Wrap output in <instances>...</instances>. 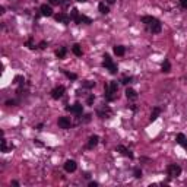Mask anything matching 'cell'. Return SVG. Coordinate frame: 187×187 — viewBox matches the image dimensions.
Masks as SVG:
<instances>
[{"mask_svg":"<svg viewBox=\"0 0 187 187\" xmlns=\"http://www.w3.org/2000/svg\"><path fill=\"white\" fill-rule=\"evenodd\" d=\"M26 47H29V48H34L32 40H28V41H26Z\"/></svg>","mask_w":187,"mask_h":187,"instance_id":"cell-30","label":"cell"},{"mask_svg":"<svg viewBox=\"0 0 187 187\" xmlns=\"http://www.w3.org/2000/svg\"><path fill=\"white\" fill-rule=\"evenodd\" d=\"M162 72H165V73H168L170 70H171V65H170V60H165L164 63H162Z\"/></svg>","mask_w":187,"mask_h":187,"instance_id":"cell-22","label":"cell"},{"mask_svg":"<svg viewBox=\"0 0 187 187\" xmlns=\"http://www.w3.org/2000/svg\"><path fill=\"white\" fill-rule=\"evenodd\" d=\"M98 9H99V12H101L102 15H107V13L110 12V9H108V6H107L105 3H99V5H98Z\"/></svg>","mask_w":187,"mask_h":187,"instance_id":"cell-18","label":"cell"},{"mask_svg":"<svg viewBox=\"0 0 187 187\" xmlns=\"http://www.w3.org/2000/svg\"><path fill=\"white\" fill-rule=\"evenodd\" d=\"M65 75H66L67 77H69V79H72V80H75V79H76V75H75V73H70V72H65Z\"/></svg>","mask_w":187,"mask_h":187,"instance_id":"cell-25","label":"cell"},{"mask_svg":"<svg viewBox=\"0 0 187 187\" xmlns=\"http://www.w3.org/2000/svg\"><path fill=\"white\" fill-rule=\"evenodd\" d=\"M70 126H72V121L69 117H60L59 119V127H62V129H70Z\"/></svg>","mask_w":187,"mask_h":187,"instance_id":"cell-7","label":"cell"},{"mask_svg":"<svg viewBox=\"0 0 187 187\" xmlns=\"http://www.w3.org/2000/svg\"><path fill=\"white\" fill-rule=\"evenodd\" d=\"M107 3H108V5H113V3H116V0H107Z\"/></svg>","mask_w":187,"mask_h":187,"instance_id":"cell-34","label":"cell"},{"mask_svg":"<svg viewBox=\"0 0 187 187\" xmlns=\"http://www.w3.org/2000/svg\"><path fill=\"white\" fill-rule=\"evenodd\" d=\"M126 97L129 99H136L137 98V94H136V91L132 88H127L126 89Z\"/></svg>","mask_w":187,"mask_h":187,"instance_id":"cell-13","label":"cell"},{"mask_svg":"<svg viewBox=\"0 0 187 187\" xmlns=\"http://www.w3.org/2000/svg\"><path fill=\"white\" fill-rule=\"evenodd\" d=\"M77 2H80V3H83V2H86V0H77Z\"/></svg>","mask_w":187,"mask_h":187,"instance_id":"cell-36","label":"cell"},{"mask_svg":"<svg viewBox=\"0 0 187 187\" xmlns=\"http://www.w3.org/2000/svg\"><path fill=\"white\" fill-rule=\"evenodd\" d=\"M116 92H117V82H110L108 85H105V94H104V97H105V99H108V101H113V99L116 98Z\"/></svg>","mask_w":187,"mask_h":187,"instance_id":"cell-2","label":"cell"},{"mask_svg":"<svg viewBox=\"0 0 187 187\" xmlns=\"http://www.w3.org/2000/svg\"><path fill=\"white\" fill-rule=\"evenodd\" d=\"M63 94H65V86H56V88L51 91V97H53L54 99L62 98Z\"/></svg>","mask_w":187,"mask_h":187,"instance_id":"cell-6","label":"cell"},{"mask_svg":"<svg viewBox=\"0 0 187 187\" xmlns=\"http://www.w3.org/2000/svg\"><path fill=\"white\" fill-rule=\"evenodd\" d=\"M180 5L183 9H187V0H180Z\"/></svg>","mask_w":187,"mask_h":187,"instance_id":"cell-29","label":"cell"},{"mask_svg":"<svg viewBox=\"0 0 187 187\" xmlns=\"http://www.w3.org/2000/svg\"><path fill=\"white\" fill-rule=\"evenodd\" d=\"M15 104H16V101H15V99H9V101H6V105H9V107L15 105Z\"/></svg>","mask_w":187,"mask_h":187,"instance_id":"cell-28","label":"cell"},{"mask_svg":"<svg viewBox=\"0 0 187 187\" xmlns=\"http://www.w3.org/2000/svg\"><path fill=\"white\" fill-rule=\"evenodd\" d=\"M66 110L70 111V113H73V114H76V116H80V114L83 113V107H82V104L76 102V104L72 105V107H66Z\"/></svg>","mask_w":187,"mask_h":187,"instance_id":"cell-5","label":"cell"},{"mask_svg":"<svg viewBox=\"0 0 187 187\" xmlns=\"http://www.w3.org/2000/svg\"><path fill=\"white\" fill-rule=\"evenodd\" d=\"M50 2V5H59L60 3V0H48Z\"/></svg>","mask_w":187,"mask_h":187,"instance_id":"cell-31","label":"cell"},{"mask_svg":"<svg viewBox=\"0 0 187 187\" xmlns=\"http://www.w3.org/2000/svg\"><path fill=\"white\" fill-rule=\"evenodd\" d=\"M89 186H91V187H97V186H98V184H97V183H94V181H92V183H91V184H89Z\"/></svg>","mask_w":187,"mask_h":187,"instance_id":"cell-35","label":"cell"},{"mask_svg":"<svg viewBox=\"0 0 187 187\" xmlns=\"http://www.w3.org/2000/svg\"><path fill=\"white\" fill-rule=\"evenodd\" d=\"M102 66L104 67H107L108 70H110V73H117V66L113 63V60H111V57L108 54H105L104 56V62H102Z\"/></svg>","mask_w":187,"mask_h":187,"instance_id":"cell-3","label":"cell"},{"mask_svg":"<svg viewBox=\"0 0 187 187\" xmlns=\"http://www.w3.org/2000/svg\"><path fill=\"white\" fill-rule=\"evenodd\" d=\"M54 18H56L57 22H62V23H67L69 21H70V18H69L67 15H65V13H57Z\"/></svg>","mask_w":187,"mask_h":187,"instance_id":"cell-9","label":"cell"},{"mask_svg":"<svg viewBox=\"0 0 187 187\" xmlns=\"http://www.w3.org/2000/svg\"><path fill=\"white\" fill-rule=\"evenodd\" d=\"M76 162L75 161H72V159H69L65 162V170H66L67 173H73V171H76Z\"/></svg>","mask_w":187,"mask_h":187,"instance_id":"cell-8","label":"cell"},{"mask_svg":"<svg viewBox=\"0 0 187 187\" xmlns=\"http://www.w3.org/2000/svg\"><path fill=\"white\" fill-rule=\"evenodd\" d=\"M23 82H25L23 76H16L15 77V83H23Z\"/></svg>","mask_w":187,"mask_h":187,"instance_id":"cell-26","label":"cell"},{"mask_svg":"<svg viewBox=\"0 0 187 187\" xmlns=\"http://www.w3.org/2000/svg\"><path fill=\"white\" fill-rule=\"evenodd\" d=\"M94 99H95V98H94V95H91V97L88 98V104H89V105H91V104L94 102Z\"/></svg>","mask_w":187,"mask_h":187,"instance_id":"cell-32","label":"cell"},{"mask_svg":"<svg viewBox=\"0 0 187 187\" xmlns=\"http://www.w3.org/2000/svg\"><path fill=\"white\" fill-rule=\"evenodd\" d=\"M114 54L123 56L124 54V47H123V45H116V47H114Z\"/></svg>","mask_w":187,"mask_h":187,"instance_id":"cell-19","label":"cell"},{"mask_svg":"<svg viewBox=\"0 0 187 187\" xmlns=\"http://www.w3.org/2000/svg\"><path fill=\"white\" fill-rule=\"evenodd\" d=\"M79 12H77V9H72V12H70V19L72 21H75V22L77 23V21H79Z\"/></svg>","mask_w":187,"mask_h":187,"instance_id":"cell-17","label":"cell"},{"mask_svg":"<svg viewBox=\"0 0 187 187\" xmlns=\"http://www.w3.org/2000/svg\"><path fill=\"white\" fill-rule=\"evenodd\" d=\"M161 114V108H158V107H155L154 110H152V113H151V119L149 120L151 121H155L156 119H158V116Z\"/></svg>","mask_w":187,"mask_h":187,"instance_id":"cell-15","label":"cell"},{"mask_svg":"<svg viewBox=\"0 0 187 187\" xmlns=\"http://www.w3.org/2000/svg\"><path fill=\"white\" fill-rule=\"evenodd\" d=\"M45 41H43V43H41V44H40V48H45Z\"/></svg>","mask_w":187,"mask_h":187,"instance_id":"cell-33","label":"cell"},{"mask_svg":"<svg viewBox=\"0 0 187 187\" xmlns=\"http://www.w3.org/2000/svg\"><path fill=\"white\" fill-rule=\"evenodd\" d=\"M142 22L146 25V28L152 34L161 32V28H162V26H161V22H159L156 18H154V16H143Z\"/></svg>","mask_w":187,"mask_h":187,"instance_id":"cell-1","label":"cell"},{"mask_svg":"<svg viewBox=\"0 0 187 187\" xmlns=\"http://www.w3.org/2000/svg\"><path fill=\"white\" fill-rule=\"evenodd\" d=\"M41 13H43L44 16H51V15H53L51 6H48V5H41Z\"/></svg>","mask_w":187,"mask_h":187,"instance_id":"cell-10","label":"cell"},{"mask_svg":"<svg viewBox=\"0 0 187 187\" xmlns=\"http://www.w3.org/2000/svg\"><path fill=\"white\" fill-rule=\"evenodd\" d=\"M72 51H73V54L75 56H82V48H80V45L79 44H75L72 47Z\"/></svg>","mask_w":187,"mask_h":187,"instance_id":"cell-21","label":"cell"},{"mask_svg":"<svg viewBox=\"0 0 187 187\" xmlns=\"http://www.w3.org/2000/svg\"><path fill=\"white\" fill-rule=\"evenodd\" d=\"M181 174V168L176 164H171L168 165V176L170 177H178Z\"/></svg>","mask_w":187,"mask_h":187,"instance_id":"cell-4","label":"cell"},{"mask_svg":"<svg viewBox=\"0 0 187 187\" xmlns=\"http://www.w3.org/2000/svg\"><path fill=\"white\" fill-rule=\"evenodd\" d=\"M66 47H62V48H59L57 51H56V56H57V59H65V56H66Z\"/></svg>","mask_w":187,"mask_h":187,"instance_id":"cell-16","label":"cell"},{"mask_svg":"<svg viewBox=\"0 0 187 187\" xmlns=\"http://www.w3.org/2000/svg\"><path fill=\"white\" fill-rule=\"evenodd\" d=\"M132 82V77H123V80H121V83H124V85H127V83H130Z\"/></svg>","mask_w":187,"mask_h":187,"instance_id":"cell-27","label":"cell"},{"mask_svg":"<svg viewBox=\"0 0 187 187\" xmlns=\"http://www.w3.org/2000/svg\"><path fill=\"white\" fill-rule=\"evenodd\" d=\"M134 177H136V178H140V177H142V170H140V168H134Z\"/></svg>","mask_w":187,"mask_h":187,"instance_id":"cell-24","label":"cell"},{"mask_svg":"<svg viewBox=\"0 0 187 187\" xmlns=\"http://www.w3.org/2000/svg\"><path fill=\"white\" fill-rule=\"evenodd\" d=\"M98 140H99V137L97 136V134L91 136V137H89V142H88V148H89V149H92L94 146H97V145H98Z\"/></svg>","mask_w":187,"mask_h":187,"instance_id":"cell-12","label":"cell"},{"mask_svg":"<svg viewBox=\"0 0 187 187\" xmlns=\"http://www.w3.org/2000/svg\"><path fill=\"white\" fill-rule=\"evenodd\" d=\"M77 23H92V21H91V19H89L88 16H85V15H80V16H79V21H77Z\"/></svg>","mask_w":187,"mask_h":187,"instance_id":"cell-20","label":"cell"},{"mask_svg":"<svg viewBox=\"0 0 187 187\" xmlns=\"http://www.w3.org/2000/svg\"><path fill=\"white\" fill-rule=\"evenodd\" d=\"M8 142H6V139H3L2 140V152H8Z\"/></svg>","mask_w":187,"mask_h":187,"instance_id":"cell-23","label":"cell"},{"mask_svg":"<svg viewBox=\"0 0 187 187\" xmlns=\"http://www.w3.org/2000/svg\"><path fill=\"white\" fill-rule=\"evenodd\" d=\"M117 151H120L123 155H126V156H129V158H133V154L127 149V148H124L123 145H120V146H117Z\"/></svg>","mask_w":187,"mask_h":187,"instance_id":"cell-14","label":"cell"},{"mask_svg":"<svg viewBox=\"0 0 187 187\" xmlns=\"http://www.w3.org/2000/svg\"><path fill=\"white\" fill-rule=\"evenodd\" d=\"M177 142L180 143L183 148H186L187 149V137L183 134V133H178V134H177Z\"/></svg>","mask_w":187,"mask_h":187,"instance_id":"cell-11","label":"cell"}]
</instances>
